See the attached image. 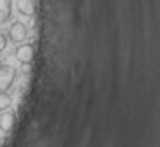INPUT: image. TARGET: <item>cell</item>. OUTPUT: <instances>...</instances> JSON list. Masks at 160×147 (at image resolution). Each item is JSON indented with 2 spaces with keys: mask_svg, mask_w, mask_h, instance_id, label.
Masks as SVG:
<instances>
[{
  "mask_svg": "<svg viewBox=\"0 0 160 147\" xmlns=\"http://www.w3.org/2000/svg\"><path fill=\"white\" fill-rule=\"evenodd\" d=\"M5 48H7V35L0 33V53L5 51Z\"/></svg>",
  "mask_w": 160,
  "mask_h": 147,
  "instance_id": "obj_8",
  "label": "cell"
},
{
  "mask_svg": "<svg viewBox=\"0 0 160 147\" xmlns=\"http://www.w3.org/2000/svg\"><path fill=\"white\" fill-rule=\"evenodd\" d=\"M14 56L21 65H30L33 62V46L32 44H18Z\"/></svg>",
  "mask_w": 160,
  "mask_h": 147,
  "instance_id": "obj_3",
  "label": "cell"
},
{
  "mask_svg": "<svg viewBox=\"0 0 160 147\" xmlns=\"http://www.w3.org/2000/svg\"><path fill=\"white\" fill-rule=\"evenodd\" d=\"M11 105H12V98H11L7 93L0 91V112H2V110H7Z\"/></svg>",
  "mask_w": 160,
  "mask_h": 147,
  "instance_id": "obj_7",
  "label": "cell"
},
{
  "mask_svg": "<svg viewBox=\"0 0 160 147\" xmlns=\"http://www.w3.org/2000/svg\"><path fill=\"white\" fill-rule=\"evenodd\" d=\"M16 76H18V72H16L14 67H11V65L0 67V91L7 93L12 88V84H14Z\"/></svg>",
  "mask_w": 160,
  "mask_h": 147,
  "instance_id": "obj_1",
  "label": "cell"
},
{
  "mask_svg": "<svg viewBox=\"0 0 160 147\" xmlns=\"http://www.w3.org/2000/svg\"><path fill=\"white\" fill-rule=\"evenodd\" d=\"M12 16V0H0V25L7 23Z\"/></svg>",
  "mask_w": 160,
  "mask_h": 147,
  "instance_id": "obj_5",
  "label": "cell"
},
{
  "mask_svg": "<svg viewBox=\"0 0 160 147\" xmlns=\"http://www.w3.org/2000/svg\"><path fill=\"white\" fill-rule=\"evenodd\" d=\"M27 35H28V30L21 21H14L9 26V39L14 44H23L27 40Z\"/></svg>",
  "mask_w": 160,
  "mask_h": 147,
  "instance_id": "obj_2",
  "label": "cell"
},
{
  "mask_svg": "<svg viewBox=\"0 0 160 147\" xmlns=\"http://www.w3.org/2000/svg\"><path fill=\"white\" fill-rule=\"evenodd\" d=\"M14 126V112H2L0 114V130L4 133H9Z\"/></svg>",
  "mask_w": 160,
  "mask_h": 147,
  "instance_id": "obj_6",
  "label": "cell"
},
{
  "mask_svg": "<svg viewBox=\"0 0 160 147\" xmlns=\"http://www.w3.org/2000/svg\"><path fill=\"white\" fill-rule=\"evenodd\" d=\"M16 9H18L19 14L30 18V16H33V12H35V2H33V0H18V2H16Z\"/></svg>",
  "mask_w": 160,
  "mask_h": 147,
  "instance_id": "obj_4",
  "label": "cell"
},
{
  "mask_svg": "<svg viewBox=\"0 0 160 147\" xmlns=\"http://www.w3.org/2000/svg\"><path fill=\"white\" fill-rule=\"evenodd\" d=\"M0 67H2V62H0Z\"/></svg>",
  "mask_w": 160,
  "mask_h": 147,
  "instance_id": "obj_9",
  "label": "cell"
}]
</instances>
